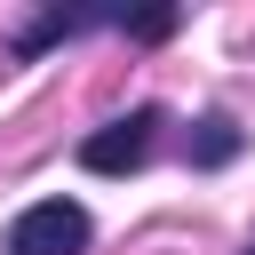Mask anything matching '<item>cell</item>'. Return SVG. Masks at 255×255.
<instances>
[{"label":"cell","instance_id":"1","mask_svg":"<svg viewBox=\"0 0 255 255\" xmlns=\"http://www.w3.org/2000/svg\"><path fill=\"white\" fill-rule=\"evenodd\" d=\"M151 143H159V112L135 104L128 120H104L96 135H80V167H88V175H128V167L151 159Z\"/></svg>","mask_w":255,"mask_h":255},{"label":"cell","instance_id":"2","mask_svg":"<svg viewBox=\"0 0 255 255\" xmlns=\"http://www.w3.org/2000/svg\"><path fill=\"white\" fill-rule=\"evenodd\" d=\"M88 247V207L80 199H40L8 223V255H80Z\"/></svg>","mask_w":255,"mask_h":255},{"label":"cell","instance_id":"3","mask_svg":"<svg viewBox=\"0 0 255 255\" xmlns=\"http://www.w3.org/2000/svg\"><path fill=\"white\" fill-rule=\"evenodd\" d=\"M239 151H247V135H239L231 120H199V128H191V167H231Z\"/></svg>","mask_w":255,"mask_h":255},{"label":"cell","instance_id":"4","mask_svg":"<svg viewBox=\"0 0 255 255\" xmlns=\"http://www.w3.org/2000/svg\"><path fill=\"white\" fill-rule=\"evenodd\" d=\"M120 24H128V40H167L183 16H175V8H151V16H120Z\"/></svg>","mask_w":255,"mask_h":255},{"label":"cell","instance_id":"5","mask_svg":"<svg viewBox=\"0 0 255 255\" xmlns=\"http://www.w3.org/2000/svg\"><path fill=\"white\" fill-rule=\"evenodd\" d=\"M247 255H255V247H247Z\"/></svg>","mask_w":255,"mask_h":255}]
</instances>
